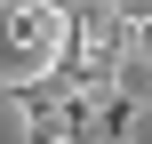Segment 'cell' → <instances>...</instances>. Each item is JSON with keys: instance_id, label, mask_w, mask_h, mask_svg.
Listing matches in <instances>:
<instances>
[{"instance_id": "1", "label": "cell", "mask_w": 152, "mask_h": 144, "mask_svg": "<svg viewBox=\"0 0 152 144\" xmlns=\"http://www.w3.org/2000/svg\"><path fill=\"white\" fill-rule=\"evenodd\" d=\"M64 48H72V8H56V0H0V88L56 80Z\"/></svg>"}, {"instance_id": "2", "label": "cell", "mask_w": 152, "mask_h": 144, "mask_svg": "<svg viewBox=\"0 0 152 144\" xmlns=\"http://www.w3.org/2000/svg\"><path fill=\"white\" fill-rule=\"evenodd\" d=\"M0 144H32V96L0 88Z\"/></svg>"}, {"instance_id": "3", "label": "cell", "mask_w": 152, "mask_h": 144, "mask_svg": "<svg viewBox=\"0 0 152 144\" xmlns=\"http://www.w3.org/2000/svg\"><path fill=\"white\" fill-rule=\"evenodd\" d=\"M120 136H128V144H152V96H136V104H128V120H120Z\"/></svg>"}]
</instances>
